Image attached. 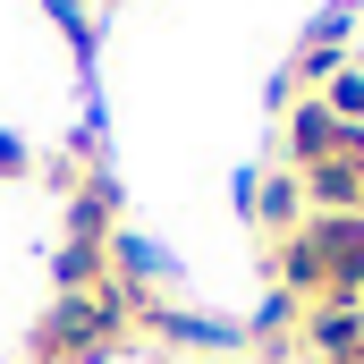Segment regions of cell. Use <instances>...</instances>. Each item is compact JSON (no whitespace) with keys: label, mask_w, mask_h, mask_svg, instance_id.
Returning a JSON list of instances; mask_svg holds the SVG:
<instances>
[{"label":"cell","mask_w":364,"mask_h":364,"mask_svg":"<svg viewBox=\"0 0 364 364\" xmlns=\"http://www.w3.org/2000/svg\"><path fill=\"white\" fill-rule=\"evenodd\" d=\"M288 288H305V305H364V220L322 212L279 246Z\"/></svg>","instance_id":"6da1fadb"},{"label":"cell","mask_w":364,"mask_h":364,"mask_svg":"<svg viewBox=\"0 0 364 364\" xmlns=\"http://www.w3.org/2000/svg\"><path fill=\"white\" fill-rule=\"evenodd\" d=\"M119 322H127V296H119L110 279L68 288V296L43 314V331H34V356H43V364H77V356H93V348H102Z\"/></svg>","instance_id":"7a4b0ae2"},{"label":"cell","mask_w":364,"mask_h":364,"mask_svg":"<svg viewBox=\"0 0 364 364\" xmlns=\"http://www.w3.org/2000/svg\"><path fill=\"white\" fill-rule=\"evenodd\" d=\"M305 348L331 364L364 356V305H305Z\"/></svg>","instance_id":"3957f363"},{"label":"cell","mask_w":364,"mask_h":364,"mask_svg":"<svg viewBox=\"0 0 364 364\" xmlns=\"http://www.w3.org/2000/svg\"><path fill=\"white\" fill-rule=\"evenodd\" d=\"M288 153H296L305 170L339 153V119H331V102H322V93H305V102H296V119H288Z\"/></svg>","instance_id":"277c9868"},{"label":"cell","mask_w":364,"mask_h":364,"mask_svg":"<svg viewBox=\"0 0 364 364\" xmlns=\"http://www.w3.org/2000/svg\"><path fill=\"white\" fill-rule=\"evenodd\" d=\"M26 170H34V153H26V144H9V136H0V178H26Z\"/></svg>","instance_id":"5b68a950"}]
</instances>
